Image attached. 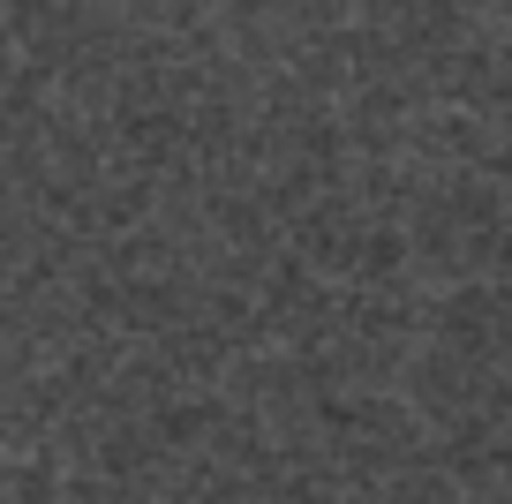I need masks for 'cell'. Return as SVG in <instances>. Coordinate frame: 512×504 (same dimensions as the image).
<instances>
[]
</instances>
